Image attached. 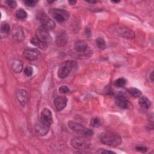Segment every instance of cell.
<instances>
[{
    "label": "cell",
    "instance_id": "1",
    "mask_svg": "<svg viewBox=\"0 0 154 154\" xmlns=\"http://www.w3.org/2000/svg\"><path fill=\"white\" fill-rule=\"evenodd\" d=\"M52 123V116L51 111L48 108H43L40 114V121L35 123L34 129L35 132L40 136L46 135Z\"/></svg>",
    "mask_w": 154,
    "mask_h": 154
},
{
    "label": "cell",
    "instance_id": "2",
    "mask_svg": "<svg viewBox=\"0 0 154 154\" xmlns=\"http://www.w3.org/2000/svg\"><path fill=\"white\" fill-rule=\"evenodd\" d=\"M99 139L103 144L114 147L120 145L122 142L121 137L117 133L111 131L101 133L99 135Z\"/></svg>",
    "mask_w": 154,
    "mask_h": 154
},
{
    "label": "cell",
    "instance_id": "3",
    "mask_svg": "<svg viewBox=\"0 0 154 154\" xmlns=\"http://www.w3.org/2000/svg\"><path fill=\"white\" fill-rule=\"evenodd\" d=\"M110 32L127 39H132L135 37V33L131 29L123 25L116 24L110 26Z\"/></svg>",
    "mask_w": 154,
    "mask_h": 154
},
{
    "label": "cell",
    "instance_id": "4",
    "mask_svg": "<svg viewBox=\"0 0 154 154\" xmlns=\"http://www.w3.org/2000/svg\"><path fill=\"white\" fill-rule=\"evenodd\" d=\"M68 126L73 132L83 137H90L93 135V131L91 129L73 121H69L68 122Z\"/></svg>",
    "mask_w": 154,
    "mask_h": 154
},
{
    "label": "cell",
    "instance_id": "5",
    "mask_svg": "<svg viewBox=\"0 0 154 154\" xmlns=\"http://www.w3.org/2000/svg\"><path fill=\"white\" fill-rule=\"evenodd\" d=\"M76 63L72 60H67L62 63L58 70L57 75L60 79H64L69 76L71 71L76 67Z\"/></svg>",
    "mask_w": 154,
    "mask_h": 154
},
{
    "label": "cell",
    "instance_id": "6",
    "mask_svg": "<svg viewBox=\"0 0 154 154\" xmlns=\"http://www.w3.org/2000/svg\"><path fill=\"white\" fill-rule=\"evenodd\" d=\"M50 15L58 22H64L70 17V13L63 9L52 8L49 11Z\"/></svg>",
    "mask_w": 154,
    "mask_h": 154
},
{
    "label": "cell",
    "instance_id": "7",
    "mask_svg": "<svg viewBox=\"0 0 154 154\" xmlns=\"http://www.w3.org/2000/svg\"><path fill=\"white\" fill-rule=\"evenodd\" d=\"M37 19L42 24V26L45 28L47 30H52L55 28V22L49 18L47 14L45 12H39L37 14Z\"/></svg>",
    "mask_w": 154,
    "mask_h": 154
},
{
    "label": "cell",
    "instance_id": "8",
    "mask_svg": "<svg viewBox=\"0 0 154 154\" xmlns=\"http://www.w3.org/2000/svg\"><path fill=\"white\" fill-rule=\"evenodd\" d=\"M35 37L42 42L48 44L52 41L51 36L47 30L43 26L38 27L35 31Z\"/></svg>",
    "mask_w": 154,
    "mask_h": 154
},
{
    "label": "cell",
    "instance_id": "9",
    "mask_svg": "<svg viewBox=\"0 0 154 154\" xmlns=\"http://www.w3.org/2000/svg\"><path fill=\"white\" fill-rule=\"evenodd\" d=\"M70 144L74 148L80 150L85 149L88 148L90 145L88 141L81 137H76L73 138L70 141Z\"/></svg>",
    "mask_w": 154,
    "mask_h": 154
},
{
    "label": "cell",
    "instance_id": "10",
    "mask_svg": "<svg viewBox=\"0 0 154 154\" xmlns=\"http://www.w3.org/2000/svg\"><path fill=\"white\" fill-rule=\"evenodd\" d=\"M23 55L28 60L35 61L40 58L41 53L35 49H27L23 51Z\"/></svg>",
    "mask_w": 154,
    "mask_h": 154
},
{
    "label": "cell",
    "instance_id": "11",
    "mask_svg": "<svg viewBox=\"0 0 154 154\" xmlns=\"http://www.w3.org/2000/svg\"><path fill=\"white\" fill-rule=\"evenodd\" d=\"M11 36L13 39L16 42H22L25 38V34L22 28L19 25L14 26L11 31Z\"/></svg>",
    "mask_w": 154,
    "mask_h": 154
},
{
    "label": "cell",
    "instance_id": "12",
    "mask_svg": "<svg viewBox=\"0 0 154 154\" xmlns=\"http://www.w3.org/2000/svg\"><path fill=\"white\" fill-rule=\"evenodd\" d=\"M16 96L19 102L22 106H25L28 101V95L26 90L20 89L16 91Z\"/></svg>",
    "mask_w": 154,
    "mask_h": 154
},
{
    "label": "cell",
    "instance_id": "13",
    "mask_svg": "<svg viewBox=\"0 0 154 154\" xmlns=\"http://www.w3.org/2000/svg\"><path fill=\"white\" fill-rule=\"evenodd\" d=\"M67 99L64 96H58L54 99V105L58 111L63 110L67 105Z\"/></svg>",
    "mask_w": 154,
    "mask_h": 154
},
{
    "label": "cell",
    "instance_id": "14",
    "mask_svg": "<svg viewBox=\"0 0 154 154\" xmlns=\"http://www.w3.org/2000/svg\"><path fill=\"white\" fill-rule=\"evenodd\" d=\"M116 103L120 108L127 109L130 107V103L129 100L122 95H118L115 99Z\"/></svg>",
    "mask_w": 154,
    "mask_h": 154
},
{
    "label": "cell",
    "instance_id": "15",
    "mask_svg": "<svg viewBox=\"0 0 154 154\" xmlns=\"http://www.w3.org/2000/svg\"><path fill=\"white\" fill-rule=\"evenodd\" d=\"M68 42V37L65 32H61L57 35L56 38V43L60 46H63Z\"/></svg>",
    "mask_w": 154,
    "mask_h": 154
},
{
    "label": "cell",
    "instance_id": "16",
    "mask_svg": "<svg viewBox=\"0 0 154 154\" xmlns=\"http://www.w3.org/2000/svg\"><path fill=\"white\" fill-rule=\"evenodd\" d=\"M87 48L88 45L84 40H78L75 44V49L78 52H84Z\"/></svg>",
    "mask_w": 154,
    "mask_h": 154
},
{
    "label": "cell",
    "instance_id": "17",
    "mask_svg": "<svg viewBox=\"0 0 154 154\" xmlns=\"http://www.w3.org/2000/svg\"><path fill=\"white\" fill-rule=\"evenodd\" d=\"M11 67L14 72L20 73L23 69V64L20 60H13L11 61Z\"/></svg>",
    "mask_w": 154,
    "mask_h": 154
},
{
    "label": "cell",
    "instance_id": "18",
    "mask_svg": "<svg viewBox=\"0 0 154 154\" xmlns=\"http://www.w3.org/2000/svg\"><path fill=\"white\" fill-rule=\"evenodd\" d=\"M138 104L141 108L144 109H148L151 105V102L147 97L143 96L140 97L138 100Z\"/></svg>",
    "mask_w": 154,
    "mask_h": 154
},
{
    "label": "cell",
    "instance_id": "19",
    "mask_svg": "<svg viewBox=\"0 0 154 154\" xmlns=\"http://www.w3.org/2000/svg\"><path fill=\"white\" fill-rule=\"evenodd\" d=\"M31 43H32V45L40 48V49H45L47 47V44L46 43H44L43 42H42L41 41H40L36 37H32L31 40H30Z\"/></svg>",
    "mask_w": 154,
    "mask_h": 154
},
{
    "label": "cell",
    "instance_id": "20",
    "mask_svg": "<svg viewBox=\"0 0 154 154\" xmlns=\"http://www.w3.org/2000/svg\"><path fill=\"white\" fill-rule=\"evenodd\" d=\"M16 16L18 19L23 20L26 18L27 13L22 8H19L16 12Z\"/></svg>",
    "mask_w": 154,
    "mask_h": 154
},
{
    "label": "cell",
    "instance_id": "21",
    "mask_svg": "<svg viewBox=\"0 0 154 154\" xmlns=\"http://www.w3.org/2000/svg\"><path fill=\"white\" fill-rule=\"evenodd\" d=\"M96 45H97V47L101 50L104 49L106 47V44H105V40L102 37H97L96 40Z\"/></svg>",
    "mask_w": 154,
    "mask_h": 154
},
{
    "label": "cell",
    "instance_id": "22",
    "mask_svg": "<svg viewBox=\"0 0 154 154\" xmlns=\"http://www.w3.org/2000/svg\"><path fill=\"white\" fill-rule=\"evenodd\" d=\"M129 94L134 97H138L141 96V92L140 90L137 88H131L129 90Z\"/></svg>",
    "mask_w": 154,
    "mask_h": 154
},
{
    "label": "cell",
    "instance_id": "23",
    "mask_svg": "<svg viewBox=\"0 0 154 154\" xmlns=\"http://www.w3.org/2000/svg\"><path fill=\"white\" fill-rule=\"evenodd\" d=\"M10 31V27L8 23H4L1 24V31L2 34H4L5 35H7Z\"/></svg>",
    "mask_w": 154,
    "mask_h": 154
},
{
    "label": "cell",
    "instance_id": "24",
    "mask_svg": "<svg viewBox=\"0 0 154 154\" xmlns=\"http://www.w3.org/2000/svg\"><path fill=\"white\" fill-rule=\"evenodd\" d=\"M126 84V80L123 78H118L117 80H116L114 84L117 87H123Z\"/></svg>",
    "mask_w": 154,
    "mask_h": 154
},
{
    "label": "cell",
    "instance_id": "25",
    "mask_svg": "<svg viewBox=\"0 0 154 154\" xmlns=\"http://www.w3.org/2000/svg\"><path fill=\"white\" fill-rule=\"evenodd\" d=\"M90 125L94 128H97L100 126V120L97 117H93L91 119L90 121Z\"/></svg>",
    "mask_w": 154,
    "mask_h": 154
},
{
    "label": "cell",
    "instance_id": "26",
    "mask_svg": "<svg viewBox=\"0 0 154 154\" xmlns=\"http://www.w3.org/2000/svg\"><path fill=\"white\" fill-rule=\"evenodd\" d=\"M32 72H33V70L31 66H26L24 69V73L28 76H31L32 74Z\"/></svg>",
    "mask_w": 154,
    "mask_h": 154
},
{
    "label": "cell",
    "instance_id": "27",
    "mask_svg": "<svg viewBox=\"0 0 154 154\" xmlns=\"http://www.w3.org/2000/svg\"><path fill=\"white\" fill-rule=\"evenodd\" d=\"M96 153H106V154H110V153H115V152L111 151V150H106L105 149H103V148H100V149H99L96 152Z\"/></svg>",
    "mask_w": 154,
    "mask_h": 154
},
{
    "label": "cell",
    "instance_id": "28",
    "mask_svg": "<svg viewBox=\"0 0 154 154\" xmlns=\"http://www.w3.org/2000/svg\"><path fill=\"white\" fill-rule=\"evenodd\" d=\"M38 2V1H33V0H26L24 1V3L29 7H34L36 4Z\"/></svg>",
    "mask_w": 154,
    "mask_h": 154
},
{
    "label": "cell",
    "instance_id": "29",
    "mask_svg": "<svg viewBox=\"0 0 154 154\" xmlns=\"http://www.w3.org/2000/svg\"><path fill=\"white\" fill-rule=\"evenodd\" d=\"M69 91H70L69 88L66 85H61L59 88V91L61 93H67Z\"/></svg>",
    "mask_w": 154,
    "mask_h": 154
},
{
    "label": "cell",
    "instance_id": "30",
    "mask_svg": "<svg viewBox=\"0 0 154 154\" xmlns=\"http://www.w3.org/2000/svg\"><path fill=\"white\" fill-rule=\"evenodd\" d=\"M7 4L11 8H15L17 6V2L16 1H7Z\"/></svg>",
    "mask_w": 154,
    "mask_h": 154
},
{
    "label": "cell",
    "instance_id": "31",
    "mask_svg": "<svg viewBox=\"0 0 154 154\" xmlns=\"http://www.w3.org/2000/svg\"><path fill=\"white\" fill-rule=\"evenodd\" d=\"M136 150L140 152H142V153H145L147 152V148L145 146H138L136 147Z\"/></svg>",
    "mask_w": 154,
    "mask_h": 154
},
{
    "label": "cell",
    "instance_id": "32",
    "mask_svg": "<svg viewBox=\"0 0 154 154\" xmlns=\"http://www.w3.org/2000/svg\"><path fill=\"white\" fill-rule=\"evenodd\" d=\"M148 117H149V118L148 119L149 121H150V122H153V114L152 113L151 114H149V115L148 116Z\"/></svg>",
    "mask_w": 154,
    "mask_h": 154
},
{
    "label": "cell",
    "instance_id": "33",
    "mask_svg": "<svg viewBox=\"0 0 154 154\" xmlns=\"http://www.w3.org/2000/svg\"><path fill=\"white\" fill-rule=\"evenodd\" d=\"M91 35V32H90V30L89 29H86V35L88 36V37H90Z\"/></svg>",
    "mask_w": 154,
    "mask_h": 154
},
{
    "label": "cell",
    "instance_id": "34",
    "mask_svg": "<svg viewBox=\"0 0 154 154\" xmlns=\"http://www.w3.org/2000/svg\"><path fill=\"white\" fill-rule=\"evenodd\" d=\"M69 3L71 5H74L76 3V1H69Z\"/></svg>",
    "mask_w": 154,
    "mask_h": 154
},
{
    "label": "cell",
    "instance_id": "35",
    "mask_svg": "<svg viewBox=\"0 0 154 154\" xmlns=\"http://www.w3.org/2000/svg\"><path fill=\"white\" fill-rule=\"evenodd\" d=\"M150 79H151L152 82L153 81V71H152L150 74Z\"/></svg>",
    "mask_w": 154,
    "mask_h": 154
},
{
    "label": "cell",
    "instance_id": "36",
    "mask_svg": "<svg viewBox=\"0 0 154 154\" xmlns=\"http://www.w3.org/2000/svg\"><path fill=\"white\" fill-rule=\"evenodd\" d=\"M87 2H89V3H93V4L97 2V1H87Z\"/></svg>",
    "mask_w": 154,
    "mask_h": 154
},
{
    "label": "cell",
    "instance_id": "37",
    "mask_svg": "<svg viewBox=\"0 0 154 154\" xmlns=\"http://www.w3.org/2000/svg\"><path fill=\"white\" fill-rule=\"evenodd\" d=\"M111 2H112V3H115V4H116V3H119V2H120V1H111Z\"/></svg>",
    "mask_w": 154,
    "mask_h": 154
}]
</instances>
